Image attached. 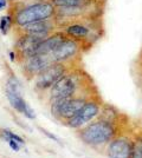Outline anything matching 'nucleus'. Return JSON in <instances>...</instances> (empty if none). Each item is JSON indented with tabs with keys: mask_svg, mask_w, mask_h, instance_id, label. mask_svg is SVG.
<instances>
[{
	"mask_svg": "<svg viewBox=\"0 0 142 158\" xmlns=\"http://www.w3.org/2000/svg\"><path fill=\"white\" fill-rule=\"evenodd\" d=\"M5 92H6V97L8 99V102H10V104L13 109H15L20 113H24V116L27 117L28 119L36 118V113L30 107V105L24 100V98L21 97V93L14 92V91H11L8 89L5 90Z\"/></svg>",
	"mask_w": 142,
	"mask_h": 158,
	"instance_id": "11",
	"label": "nucleus"
},
{
	"mask_svg": "<svg viewBox=\"0 0 142 158\" xmlns=\"http://www.w3.org/2000/svg\"><path fill=\"white\" fill-rule=\"evenodd\" d=\"M47 37L43 35H34V34H21L15 44L17 51L20 53L23 58H27L34 54V51L39 46L43 40Z\"/></svg>",
	"mask_w": 142,
	"mask_h": 158,
	"instance_id": "9",
	"label": "nucleus"
},
{
	"mask_svg": "<svg viewBox=\"0 0 142 158\" xmlns=\"http://www.w3.org/2000/svg\"><path fill=\"white\" fill-rule=\"evenodd\" d=\"M2 135L5 136L6 140L7 139H13L15 142H18L19 144H24V139L21 138V137H19L18 135L13 133L12 131H10V130H4V131H2Z\"/></svg>",
	"mask_w": 142,
	"mask_h": 158,
	"instance_id": "19",
	"label": "nucleus"
},
{
	"mask_svg": "<svg viewBox=\"0 0 142 158\" xmlns=\"http://www.w3.org/2000/svg\"><path fill=\"white\" fill-rule=\"evenodd\" d=\"M67 74V69L63 63H54L36 77V87L38 90H46Z\"/></svg>",
	"mask_w": 142,
	"mask_h": 158,
	"instance_id": "4",
	"label": "nucleus"
},
{
	"mask_svg": "<svg viewBox=\"0 0 142 158\" xmlns=\"http://www.w3.org/2000/svg\"><path fill=\"white\" fill-rule=\"evenodd\" d=\"M81 51V44L80 40L74 38H65L58 45V47L51 53V57L54 63H65L69 60L74 59L75 57Z\"/></svg>",
	"mask_w": 142,
	"mask_h": 158,
	"instance_id": "6",
	"label": "nucleus"
},
{
	"mask_svg": "<svg viewBox=\"0 0 142 158\" xmlns=\"http://www.w3.org/2000/svg\"><path fill=\"white\" fill-rule=\"evenodd\" d=\"M87 100L88 99L83 98V97H71V98H69L62 107L59 118L69 120L70 118L75 117L78 113V111L84 106V104L87 103Z\"/></svg>",
	"mask_w": 142,
	"mask_h": 158,
	"instance_id": "13",
	"label": "nucleus"
},
{
	"mask_svg": "<svg viewBox=\"0 0 142 158\" xmlns=\"http://www.w3.org/2000/svg\"><path fill=\"white\" fill-rule=\"evenodd\" d=\"M78 78L75 74H65L51 87V98H71L78 89Z\"/></svg>",
	"mask_w": 142,
	"mask_h": 158,
	"instance_id": "7",
	"label": "nucleus"
},
{
	"mask_svg": "<svg viewBox=\"0 0 142 158\" xmlns=\"http://www.w3.org/2000/svg\"><path fill=\"white\" fill-rule=\"evenodd\" d=\"M134 138L129 136H116L107 146L109 158H130L133 152Z\"/></svg>",
	"mask_w": 142,
	"mask_h": 158,
	"instance_id": "5",
	"label": "nucleus"
},
{
	"mask_svg": "<svg viewBox=\"0 0 142 158\" xmlns=\"http://www.w3.org/2000/svg\"><path fill=\"white\" fill-rule=\"evenodd\" d=\"M39 130H41V131L43 132V133H44V135H45L46 137H49L50 139H52V140H54V142H57V143H61V142H59V138H58V137H56L54 135H52V133H50L49 131H46L45 129H43V127H39Z\"/></svg>",
	"mask_w": 142,
	"mask_h": 158,
	"instance_id": "21",
	"label": "nucleus"
},
{
	"mask_svg": "<svg viewBox=\"0 0 142 158\" xmlns=\"http://www.w3.org/2000/svg\"><path fill=\"white\" fill-rule=\"evenodd\" d=\"M54 21L52 19L49 20H41V21H34L31 24H27L24 26L18 27L19 32L21 34H34V35H43V37H49L50 33L54 31Z\"/></svg>",
	"mask_w": 142,
	"mask_h": 158,
	"instance_id": "10",
	"label": "nucleus"
},
{
	"mask_svg": "<svg viewBox=\"0 0 142 158\" xmlns=\"http://www.w3.org/2000/svg\"><path fill=\"white\" fill-rule=\"evenodd\" d=\"M98 117L103 119V120H105V122L115 124L116 122H117V119H118V117H120V112L117 111L115 107H113V106L104 105L101 109V112H100Z\"/></svg>",
	"mask_w": 142,
	"mask_h": 158,
	"instance_id": "16",
	"label": "nucleus"
},
{
	"mask_svg": "<svg viewBox=\"0 0 142 158\" xmlns=\"http://www.w3.org/2000/svg\"><path fill=\"white\" fill-rule=\"evenodd\" d=\"M10 59H11V61H14V60H15V53L10 52Z\"/></svg>",
	"mask_w": 142,
	"mask_h": 158,
	"instance_id": "24",
	"label": "nucleus"
},
{
	"mask_svg": "<svg viewBox=\"0 0 142 158\" xmlns=\"http://www.w3.org/2000/svg\"><path fill=\"white\" fill-rule=\"evenodd\" d=\"M12 23H13V18L11 15L1 17V19H0V31H1V33L4 35H6L7 33H8L10 28L12 26Z\"/></svg>",
	"mask_w": 142,
	"mask_h": 158,
	"instance_id": "18",
	"label": "nucleus"
},
{
	"mask_svg": "<svg viewBox=\"0 0 142 158\" xmlns=\"http://www.w3.org/2000/svg\"><path fill=\"white\" fill-rule=\"evenodd\" d=\"M7 5V0H0V11L2 10V8H5Z\"/></svg>",
	"mask_w": 142,
	"mask_h": 158,
	"instance_id": "23",
	"label": "nucleus"
},
{
	"mask_svg": "<svg viewBox=\"0 0 142 158\" xmlns=\"http://www.w3.org/2000/svg\"><path fill=\"white\" fill-rule=\"evenodd\" d=\"M130 158H142V132L134 137L133 152Z\"/></svg>",
	"mask_w": 142,
	"mask_h": 158,
	"instance_id": "17",
	"label": "nucleus"
},
{
	"mask_svg": "<svg viewBox=\"0 0 142 158\" xmlns=\"http://www.w3.org/2000/svg\"><path fill=\"white\" fill-rule=\"evenodd\" d=\"M56 7L49 0H43L20 8L13 17V23L18 27L31 24L34 21L49 20L56 15Z\"/></svg>",
	"mask_w": 142,
	"mask_h": 158,
	"instance_id": "2",
	"label": "nucleus"
},
{
	"mask_svg": "<svg viewBox=\"0 0 142 158\" xmlns=\"http://www.w3.org/2000/svg\"><path fill=\"white\" fill-rule=\"evenodd\" d=\"M7 142H8L10 148H11L13 151H19V150H20V144H19L18 142H15L13 139H7Z\"/></svg>",
	"mask_w": 142,
	"mask_h": 158,
	"instance_id": "20",
	"label": "nucleus"
},
{
	"mask_svg": "<svg viewBox=\"0 0 142 158\" xmlns=\"http://www.w3.org/2000/svg\"><path fill=\"white\" fill-rule=\"evenodd\" d=\"M116 136L117 127L115 124L105 122L101 118L87 124L80 130V138L82 142L94 148L108 145Z\"/></svg>",
	"mask_w": 142,
	"mask_h": 158,
	"instance_id": "1",
	"label": "nucleus"
},
{
	"mask_svg": "<svg viewBox=\"0 0 142 158\" xmlns=\"http://www.w3.org/2000/svg\"><path fill=\"white\" fill-rule=\"evenodd\" d=\"M101 109V104L97 100L88 99L87 103L84 104V106L78 111V113L75 117L67 120L68 126L72 127V129H81V127L87 125L88 123L93 122L96 117H98Z\"/></svg>",
	"mask_w": 142,
	"mask_h": 158,
	"instance_id": "3",
	"label": "nucleus"
},
{
	"mask_svg": "<svg viewBox=\"0 0 142 158\" xmlns=\"http://www.w3.org/2000/svg\"><path fill=\"white\" fill-rule=\"evenodd\" d=\"M91 33V30L88 25H84L82 23H72L69 24L65 28V34L70 38H74L76 40H85L89 38Z\"/></svg>",
	"mask_w": 142,
	"mask_h": 158,
	"instance_id": "14",
	"label": "nucleus"
},
{
	"mask_svg": "<svg viewBox=\"0 0 142 158\" xmlns=\"http://www.w3.org/2000/svg\"><path fill=\"white\" fill-rule=\"evenodd\" d=\"M139 72H140V78L142 80V52L140 54V58H139Z\"/></svg>",
	"mask_w": 142,
	"mask_h": 158,
	"instance_id": "22",
	"label": "nucleus"
},
{
	"mask_svg": "<svg viewBox=\"0 0 142 158\" xmlns=\"http://www.w3.org/2000/svg\"><path fill=\"white\" fill-rule=\"evenodd\" d=\"M65 38H67L65 32H56L50 34L47 38H45L39 44V46L34 51L33 56H36V54H51Z\"/></svg>",
	"mask_w": 142,
	"mask_h": 158,
	"instance_id": "12",
	"label": "nucleus"
},
{
	"mask_svg": "<svg viewBox=\"0 0 142 158\" xmlns=\"http://www.w3.org/2000/svg\"><path fill=\"white\" fill-rule=\"evenodd\" d=\"M52 5L59 7H87L93 4V0H50Z\"/></svg>",
	"mask_w": 142,
	"mask_h": 158,
	"instance_id": "15",
	"label": "nucleus"
},
{
	"mask_svg": "<svg viewBox=\"0 0 142 158\" xmlns=\"http://www.w3.org/2000/svg\"><path fill=\"white\" fill-rule=\"evenodd\" d=\"M54 61L51 54H36L24 58L23 70L27 77H37L41 72L50 65H52Z\"/></svg>",
	"mask_w": 142,
	"mask_h": 158,
	"instance_id": "8",
	"label": "nucleus"
}]
</instances>
